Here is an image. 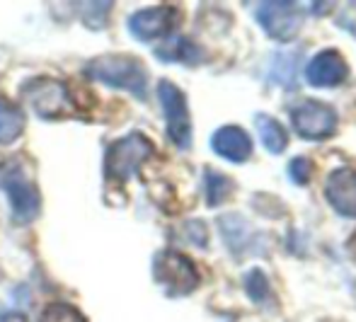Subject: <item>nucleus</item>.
Masks as SVG:
<instances>
[{"instance_id": "1", "label": "nucleus", "mask_w": 356, "mask_h": 322, "mask_svg": "<svg viewBox=\"0 0 356 322\" xmlns=\"http://www.w3.org/2000/svg\"><path fill=\"white\" fill-rule=\"evenodd\" d=\"M0 192L8 194L13 220L27 225L42 214V194L24 170L22 160L10 158L0 163Z\"/></svg>"}, {"instance_id": "2", "label": "nucleus", "mask_w": 356, "mask_h": 322, "mask_svg": "<svg viewBox=\"0 0 356 322\" xmlns=\"http://www.w3.org/2000/svg\"><path fill=\"white\" fill-rule=\"evenodd\" d=\"M85 73L92 80L109 88L129 90L136 97H145L148 90V73H145L143 63L134 56H117V54H104L88 63Z\"/></svg>"}, {"instance_id": "3", "label": "nucleus", "mask_w": 356, "mask_h": 322, "mask_svg": "<svg viewBox=\"0 0 356 322\" xmlns=\"http://www.w3.org/2000/svg\"><path fill=\"white\" fill-rule=\"evenodd\" d=\"M153 155V143L141 134H129L124 138L114 140L104 155V175L107 179L127 182L129 177L138 172V168Z\"/></svg>"}, {"instance_id": "4", "label": "nucleus", "mask_w": 356, "mask_h": 322, "mask_svg": "<svg viewBox=\"0 0 356 322\" xmlns=\"http://www.w3.org/2000/svg\"><path fill=\"white\" fill-rule=\"evenodd\" d=\"M158 99L168 124V136L179 150L192 148V119H189V107L184 92L170 80L158 83Z\"/></svg>"}, {"instance_id": "5", "label": "nucleus", "mask_w": 356, "mask_h": 322, "mask_svg": "<svg viewBox=\"0 0 356 322\" xmlns=\"http://www.w3.org/2000/svg\"><path fill=\"white\" fill-rule=\"evenodd\" d=\"M291 124L305 140H325L337 131V112L320 99H303L291 107Z\"/></svg>"}, {"instance_id": "6", "label": "nucleus", "mask_w": 356, "mask_h": 322, "mask_svg": "<svg viewBox=\"0 0 356 322\" xmlns=\"http://www.w3.org/2000/svg\"><path fill=\"white\" fill-rule=\"evenodd\" d=\"M22 97L27 102V107L34 109L42 119H58L68 109H73L66 85L54 78H34L29 83H24Z\"/></svg>"}, {"instance_id": "7", "label": "nucleus", "mask_w": 356, "mask_h": 322, "mask_svg": "<svg viewBox=\"0 0 356 322\" xmlns=\"http://www.w3.org/2000/svg\"><path fill=\"white\" fill-rule=\"evenodd\" d=\"M153 276L160 286L168 289L170 296H187L199 284V274L192 261L184 255L172 252V250H165V252H160L155 257Z\"/></svg>"}, {"instance_id": "8", "label": "nucleus", "mask_w": 356, "mask_h": 322, "mask_svg": "<svg viewBox=\"0 0 356 322\" xmlns=\"http://www.w3.org/2000/svg\"><path fill=\"white\" fill-rule=\"evenodd\" d=\"M257 22L277 42H291L300 32L303 13L296 3H262L257 8Z\"/></svg>"}, {"instance_id": "9", "label": "nucleus", "mask_w": 356, "mask_h": 322, "mask_svg": "<svg viewBox=\"0 0 356 322\" xmlns=\"http://www.w3.org/2000/svg\"><path fill=\"white\" fill-rule=\"evenodd\" d=\"M175 22H177V10L160 5V8H148L134 13L129 17L127 27L131 32V37L138 39V42H153V39L168 37L175 29Z\"/></svg>"}, {"instance_id": "10", "label": "nucleus", "mask_w": 356, "mask_h": 322, "mask_svg": "<svg viewBox=\"0 0 356 322\" xmlns=\"http://www.w3.org/2000/svg\"><path fill=\"white\" fill-rule=\"evenodd\" d=\"M325 199L344 218H356V170L337 168L325 182Z\"/></svg>"}, {"instance_id": "11", "label": "nucleus", "mask_w": 356, "mask_h": 322, "mask_svg": "<svg viewBox=\"0 0 356 322\" xmlns=\"http://www.w3.org/2000/svg\"><path fill=\"white\" fill-rule=\"evenodd\" d=\"M349 68L347 61L334 49L320 51L308 65H305V80L313 88H337L347 80Z\"/></svg>"}, {"instance_id": "12", "label": "nucleus", "mask_w": 356, "mask_h": 322, "mask_svg": "<svg viewBox=\"0 0 356 322\" xmlns=\"http://www.w3.org/2000/svg\"><path fill=\"white\" fill-rule=\"evenodd\" d=\"M211 148L228 163H245L252 155V138L240 127H220L211 136Z\"/></svg>"}, {"instance_id": "13", "label": "nucleus", "mask_w": 356, "mask_h": 322, "mask_svg": "<svg viewBox=\"0 0 356 322\" xmlns=\"http://www.w3.org/2000/svg\"><path fill=\"white\" fill-rule=\"evenodd\" d=\"M155 58L165 63H184V65H197L204 61V51L187 37H168V42L160 44L155 49Z\"/></svg>"}, {"instance_id": "14", "label": "nucleus", "mask_w": 356, "mask_h": 322, "mask_svg": "<svg viewBox=\"0 0 356 322\" xmlns=\"http://www.w3.org/2000/svg\"><path fill=\"white\" fill-rule=\"evenodd\" d=\"M300 49H291V51H279L269 63L267 80L274 85H282L284 90H296L298 85V70H300Z\"/></svg>"}, {"instance_id": "15", "label": "nucleus", "mask_w": 356, "mask_h": 322, "mask_svg": "<svg viewBox=\"0 0 356 322\" xmlns=\"http://www.w3.org/2000/svg\"><path fill=\"white\" fill-rule=\"evenodd\" d=\"M218 225H220V235H223L230 252L240 255L252 245V230H250V223L243 216H238V214L220 216Z\"/></svg>"}, {"instance_id": "16", "label": "nucleus", "mask_w": 356, "mask_h": 322, "mask_svg": "<svg viewBox=\"0 0 356 322\" xmlns=\"http://www.w3.org/2000/svg\"><path fill=\"white\" fill-rule=\"evenodd\" d=\"M24 112L8 97H0V145H10L22 136Z\"/></svg>"}, {"instance_id": "17", "label": "nucleus", "mask_w": 356, "mask_h": 322, "mask_svg": "<svg viewBox=\"0 0 356 322\" xmlns=\"http://www.w3.org/2000/svg\"><path fill=\"white\" fill-rule=\"evenodd\" d=\"M254 124H257V131H259V138H262L264 148L269 153H282L289 143V136H286V129L282 124L277 122L274 117H267V114H257L254 117Z\"/></svg>"}, {"instance_id": "18", "label": "nucleus", "mask_w": 356, "mask_h": 322, "mask_svg": "<svg viewBox=\"0 0 356 322\" xmlns=\"http://www.w3.org/2000/svg\"><path fill=\"white\" fill-rule=\"evenodd\" d=\"M230 194H233V179L216 172V170H207L204 172V196H207V204L211 209L223 204Z\"/></svg>"}, {"instance_id": "19", "label": "nucleus", "mask_w": 356, "mask_h": 322, "mask_svg": "<svg viewBox=\"0 0 356 322\" xmlns=\"http://www.w3.org/2000/svg\"><path fill=\"white\" fill-rule=\"evenodd\" d=\"M39 322H85V315L71 303H49L39 315Z\"/></svg>"}, {"instance_id": "20", "label": "nucleus", "mask_w": 356, "mask_h": 322, "mask_svg": "<svg viewBox=\"0 0 356 322\" xmlns=\"http://www.w3.org/2000/svg\"><path fill=\"white\" fill-rule=\"evenodd\" d=\"M245 291H248V296L254 300V303H264V300L269 298V281H267V276H264L259 269L248 271V276H245Z\"/></svg>"}, {"instance_id": "21", "label": "nucleus", "mask_w": 356, "mask_h": 322, "mask_svg": "<svg viewBox=\"0 0 356 322\" xmlns=\"http://www.w3.org/2000/svg\"><path fill=\"white\" fill-rule=\"evenodd\" d=\"M310 172H313V168H310V160L308 158H293L289 163V177L293 184H308L310 182Z\"/></svg>"}, {"instance_id": "22", "label": "nucleus", "mask_w": 356, "mask_h": 322, "mask_svg": "<svg viewBox=\"0 0 356 322\" xmlns=\"http://www.w3.org/2000/svg\"><path fill=\"white\" fill-rule=\"evenodd\" d=\"M184 235H187L189 243L197 245V248H207V243H209V230H207V225H204L202 220H192V223H184Z\"/></svg>"}, {"instance_id": "23", "label": "nucleus", "mask_w": 356, "mask_h": 322, "mask_svg": "<svg viewBox=\"0 0 356 322\" xmlns=\"http://www.w3.org/2000/svg\"><path fill=\"white\" fill-rule=\"evenodd\" d=\"M337 24L356 39V3L342 5V10L337 15Z\"/></svg>"}, {"instance_id": "24", "label": "nucleus", "mask_w": 356, "mask_h": 322, "mask_svg": "<svg viewBox=\"0 0 356 322\" xmlns=\"http://www.w3.org/2000/svg\"><path fill=\"white\" fill-rule=\"evenodd\" d=\"M0 322H27V318L17 310H8V313H0Z\"/></svg>"}, {"instance_id": "25", "label": "nucleus", "mask_w": 356, "mask_h": 322, "mask_svg": "<svg viewBox=\"0 0 356 322\" xmlns=\"http://www.w3.org/2000/svg\"><path fill=\"white\" fill-rule=\"evenodd\" d=\"M352 252L356 255V240H352Z\"/></svg>"}]
</instances>
